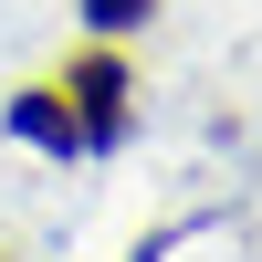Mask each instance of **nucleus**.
I'll use <instances>...</instances> for the list:
<instances>
[{"instance_id":"obj_1","label":"nucleus","mask_w":262,"mask_h":262,"mask_svg":"<svg viewBox=\"0 0 262 262\" xmlns=\"http://www.w3.org/2000/svg\"><path fill=\"white\" fill-rule=\"evenodd\" d=\"M74 95H84V147H116L126 137V74H116V63H84V74H74Z\"/></svg>"},{"instance_id":"obj_2","label":"nucleus","mask_w":262,"mask_h":262,"mask_svg":"<svg viewBox=\"0 0 262 262\" xmlns=\"http://www.w3.org/2000/svg\"><path fill=\"white\" fill-rule=\"evenodd\" d=\"M11 137H32V147H53V158H74L84 126H74V105H53V84H42V95H21V105H11Z\"/></svg>"},{"instance_id":"obj_3","label":"nucleus","mask_w":262,"mask_h":262,"mask_svg":"<svg viewBox=\"0 0 262 262\" xmlns=\"http://www.w3.org/2000/svg\"><path fill=\"white\" fill-rule=\"evenodd\" d=\"M84 21H95V32H137L147 0H84Z\"/></svg>"}]
</instances>
